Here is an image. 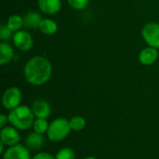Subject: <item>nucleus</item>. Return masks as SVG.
Here are the masks:
<instances>
[{
	"label": "nucleus",
	"mask_w": 159,
	"mask_h": 159,
	"mask_svg": "<svg viewBox=\"0 0 159 159\" xmlns=\"http://www.w3.org/2000/svg\"><path fill=\"white\" fill-rule=\"evenodd\" d=\"M0 141L7 146H14L19 144L20 137L17 129L14 127H5L0 131Z\"/></svg>",
	"instance_id": "7"
},
{
	"label": "nucleus",
	"mask_w": 159,
	"mask_h": 159,
	"mask_svg": "<svg viewBox=\"0 0 159 159\" xmlns=\"http://www.w3.org/2000/svg\"><path fill=\"white\" fill-rule=\"evenodd\" d=\"M85 159H96L95 157H86Z\"/></svg>",
	"instance_id": "25"
},
{
	"label": "nucleus",
	"mask_w": 159,
	"mask_h": 159,
	"mask_svg": "<svg viewBox=\"0 0 159 159\" xmlns=\"http://www.w3.org/2000/svg\"><path fill=\"white\" fill-rule=\"evenodd\" d=\"M32 159H56L53 156L48 153H39L35 155Z\"/></svg>",
	"instance_id": "22"
},
{
	"label": "nucleus",
	"mask_w": 159,
	"mask_h": 159,
	"mask_svg": "<svg viewBox=\"0 0 159 159\" xmlns=\"http://www.w3.org/2000/svg\"><path fill=\"white\" fill-rule=\"evenodd\" d=\"M23 75L25 80L33 86L46 84L52 75V64L44 56H34L24 65Z\"/></svg>",
	"instance_id": "1"
},
{
	"label": "nucleus",
	"mask_w": 159,
	"mask_h": 159,
	"mask_svg": "<svg viewBox=\"0 0 159 159\" xmlns=\"http://www.w3.org/2000/svg\"><path fill=\"white\" fill-rule=\"evenodd\" d=\"M14 48L7 42L1 41L0 43V64L5 65L8 63L14 57Z\"/></svg>",
	"instance_id": "14"
},
{
	"label": "nucleus",
	"mask_w": 159,
	"mask_h": 159,
	"mask_svg": "<svg viewBox=\"0 0 159 159\" xmlns=\"http://www.w3.org/2000/svg\"><path fill=\"white\" fill-rule=\"evenodd\" d=\"M4 146H5V144L0 141V153L1 154H4Z\"/></svg>",
	"instance_id": "24"
},
{
	"label": "nucleus",
	"mask_w": 159,
	"mask_h": 159,
	"mask_svg": "<svg viewBox=\"0 0 159 159\" xmlns=\"http://www.w3.org/2000/svg\"><path fill=\"white\" fill-rule=\"evenodd\" d=\"M32 111L36 118L47 119L51 113V108L49 103L43 99L35 100L32 104Z\"/></svg>",
	"instance_id": "10"
},
{
	"label": "nucleus",
	"mask_w": 159,
	"mask_h": 159,
	"mask_svg": "<svg viewBox=\"0 0 159 159\" xmlns=\"http://www.w3.org/2000/svg\"><path fill=\"white\" fill-rule=\"evenodd\" d=\"M142 36L149 46L159 48V23L151 21L146 23L142 29Z\"/></svg>",
	"instance_id": "4"
},
{
	"label": "nucleus",
	"mask_w": 159,
	"mask_h": 159,
	"mask_svg": "<svg viewBox=\"0 0 159 159\" xmlns=\"http://www.w3.org/2000/svg\"><path fill=\"white\" fill-rule=\"evenodd\" d=\"M12 42L15 48L22 52L30 50L34 46V39L31 34L25 30H20L14 33Z\"/></svg>",
	"instance_id": "6"
},
{
	"label": "nucleus",
	"mask_w": 159,
	"mask_h": 159,
	"mask_svg": "<svg viewBox=\"0 0 159 159\" xmlns=\"http://www.w3.org/2000/svg\"><path fill=\"white\" fill-rule=\"evenodd\" d=\"M158 49L153 47H147L142 49L139 53L138 60L140 63L145 66H150L154 64L158 59Z\"/></svg>",
	"instance_id": "9"
},
{
	"label": "nucleus",
	"mask_w": 159,
	"mask_h": 159,
	"mask_svg": "<svg viewBox=\"0 0 159 159\" xmlns=\"http://www.w3.org/2000/svg\"><path fill=\"white\" fill-rule=\"evenodd\" d=\"M39 9L47 15H55L61 8V0H37Z\"/></svg>",
	"instance_id": "11"
},
{
	"label": "nucleus",
	"mask_w": 159,
	"mask_h": 159,
	"mask_svg": "<svg viewBox=\"0 0 159 159\" xmlns=\"http://www.w3.org/2000/svg\"><path fill=\"white\" fill-rule=\"evenodd\" d=\"M89 1L90 0H67L70 7H72L73 8H75L76 10L85 9L89 6Z\"/></svg>",
	"instance_id": "21"
},
{
	"label": "nucleus",
	"mask_w": 159,
	"mask_h": 159,
	"mask_svg": "<svg viewBox=\"0 0 159 159\" xmlns=\"http://www.w3.org/2000/svg\"><path fill=\"white\" fill-rule=\"evenodd\" d=\"M69 124H70V128L71 130H75V131H80L82 130L85 126H86V120L79 116H74L69 120Z\"/></svg>",
	"instance_id": "18"
},
{
	"label": "nucleus",
	"mask_w": 159,
	"mask_h": 159,
	"mask_svg": "<svg viewBox=\"0 0 159 159\" xmlns=\"http://www.w3.org/2000/svg\"><path fill=\"white\" fill-rule=\"evenodd\" d=\"M42 20L43 19L38 12H36L34 10L28 11L23 17L24 27L27 29H37V28H39V25H40Z\"/></svg>",
	"instance_id": "12"
},
{
	"label": "nucleus",
	"mask_w": 159,
	"mask_h": 159,
	"mask_svg": "<svg viewBox=\"0 0 159 159\" xmlns=\"http://www.w3.org/2000/svg\"><path fill=\"white\" fill-rule=\"evenodd\" d=\"M8 122L17 129L26 130L33 127L34 121V115L32 108L27 105H20L12 110L8 114Z\"/></svg>",
	"instance_id": "2"
},
{
	"label": "nucleus",
	"mask_w": 159,
	"mask_h": 159,
	"mask_svg": "<svg viewBox=\"0 0 159 159\" xmlns=\"http://www.w3.org/2000/svg\"><path fill=\"white\" fill-rule=\"evenodd\" d=\"M3 159H32L29 149L21 144L10 146L3 155Z\"/></svg>",
	"instance_id": "8"
},
{
	"label": "nucleus",
	"mask_w": 159,
	"mask_h": 159,
	"mask_svg": "<svg viewBox=\"0 0 159 159\" xmlns=\"http://www.w3.org/2000/svg\"><path fill=\"white\" fill-rule=\"evenodd\" d=\"M48 127H49V125H48L47 119H45V118L34 119V125H33L34 132H36L38 134H44V133L48 132Z\"/></svg>",
	"instance_id": "17"
},
{
	"label": "nucleus",
	"mask_w": 159,
	"mask_h": 159,
	"mask_svg": "<svg viewBox=\"0 0 159 159\" xmlns=\"http://www.w3.org/2000/svg\"><path fill=\"white\" fill-rule=\"evenodd\" d=\"M71 131L69 121L65 118L54 119L48 127V137L52 142H61L64 140Z\"/></svg>",
	"instance_id": "3"
},
{
	"label": "nucleus",
	"mask_w": 159,
	"mask_h": 159,
	"mask_svg": "<svg viewBox=\"0 0 159 159\" xmlns=\"http://www.w3.org/2000/svg\"><path fill=\"white\" fill-rule=\"evenodd\" d=\"M14 33L7 27V24H1L0 26V39L3 42H7L9 39H12Z\"/></svg>",
	"instance_id": "19"
},
{
	"label": "nucleus",
	"mask_w": 159,
	"mask_h": 159,
	"mask_svg": "<svg viewBox=\"0 0 159 159\" xmlns=\"http://www.w3.org/2000/svg\"><path fill=\"white\" fill-rule=\"evenodd\" d=\"M7 122H8V116H7L6 115L2 114L0 116V128L1 129L5 128Z\"/></svg>",
	"instance_id": "23"
},
{
	"label": "nucleus",
	"mask_w": 159,
	"mask_h": 159,
	"mask_svg": "<svg viewBox=\"0 0 159 159\" xmlns=\"http://www.w3.org/2000/svg\"><path fill=\"white\" fill-rule=\"evenodd\" d=\"M56 159H75V154L71 148H62L61 149L57 156Z\"/></svg>",
	"instance_id": "20"
},
{
	"label": "nucleus",
	"mask_w": 159,
	"mask_h": 159,
	"mask_svg": "<svg viewBox=\"0 0 159 159\" xmlns=\"http://www.w3.org/2000/svg\"><path fill=\"white\" fill-rule=\"evenodd\" d=\"M45 143V139L42 134L36 132L30 133L25 139V145L29 150H37L40 149Z\"/></svg>",
	"instance_id": "13"
},
{
	"label": "nucleus",
	"mask_w": 159,
	"mask_h": 159,
	"mask_svg": "<svg viewBox=\"0 0 159 159\" xmlns=\"http://www.w3.org/2000/svg\"><path fill=\"white\" fill-rule=\"evenodd\" d=\"M38 29L42 34L46 35H53L58 31V24L55 20L48 18H45L42 20Z\"/></svg>",
	"instance_id": "15"
},
{
	"label": "nucleus",
	"mask_w": 159,
	"mask_h": 159,
	"mask_svg": "<svg viewBox=\"0 0 159 159\" xmlns=\"http://www.w3.org/2000/svg\"><path fill=\"white\" fill-rule=\"evenodd\" d=\"M22 99V93L17 87H11L5 90L2 96V104L7 110H12L20 106Z\"/></svg>",
	"instance_id": "5"
},
{
	"label": "nucleus",
	"mask_w": 159,
	"mask_h": 159,
	"mask_svg": "<svg viewBox=\"0 0 159 159\" xmlns=\"http://www.w3.org/2000/svg\"><path fill=\"white\" fill-rule=\"evenodd\" d=\"M7 27L13 32L16 33L20 30H21V28L24 26V20H23V17L18 15V14H14L8 17L7 23Z\"/></svg>",
	"instance_id": "16"
}]
</instances>
